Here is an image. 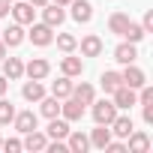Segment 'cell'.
<instances>
[{"mask_svg": "<svg viewBox=\"0 0 153 153\" xmlns=\"http://www.w3.org/2000/svg\"><path fill=\"white\" fill-rule=\"evenodd\" d=\"M90 114H93V120L96 123H111L114 117H117V105L111 102V99H93L90 102Z\"/></svg>", "mask_w": 153, "mask_h": 153, "instance_id": "1", "label": "cell"}, {"mask_svg": "<svg viewBox=\"0 0 153 153\" xmlns=\"http://www.w3.org/2000/svg\"><path fill=\"white\" fill-rule=\"evenodd\" d=\"M27 39L33 42V45H39V48H45V45H51L54 42V27H48L45 21H33L30 24V30H27Z\"/></svg>", "mask_w": 153, "mask_h": 153, "instance_id": "2", "label": "cell"}, {"mask_svg": "<svg viewBox=\"0 0 153 153\" xmlns=\"http://www.w3.org/2000/svg\"><path fill=\"white\" fill-rule=\"evenodd\" d=\"M84 102H78V99H75L72 93L66 96V99H60V117L63 120H69V123H75V120H81L84 117Z\"/></svg>", "mask_w": 153, "mask_h": 153, "instance_id": "3", "label": "cell"}, {"mask_svg": "<svg viewBox=\"0 0 153 153\" xmlns=\"http://www.w3.org/2000/svg\"><path fill=\"white\" fill-rule=\"evenodd\" d=\"M111 102L117 105V111H129L132 105H138V93L126 84H120L117 90H111Z\"/></svg>", "mask_w": 153, "mask_h": 153, "instance_id": "4", "label": "cell"}, {"mask_svg": "<svg viewBox=\"0 0 153 153\" xmlns=\"http://www.w3.org/2000/svg\"><path fill=\"white\" fill-rule=\"evenodd\" d=\"M9 12H12V18L18 24H33V18H36V6H30L27 0H15L9 6Z\"/></svg>", "mask_w": 153, "mask_h": 153, "instance_id": "5", "label": "cell"}, {"mask_svg": "<svg viewBox=\"0 0 153 153\" xmlns=\"http://www.w3.org/2000/svg\"><path fill=\"white\" fill-rule=\"evenodd\" d=\"M42 21L48 24V27H60L63 21H66V6H57V3H48L42 6Z\"/></svg>", "mask_w": 153, "mask_h": 153, "instance_id": "6", "label": "cell"}, {"mask_svg": "<svg viewBox=\"0 0 153 153\" xmlns=\"http://www.w3.org/2000/svg\"><path fill=\"white\" fill-rule=\"evenodd\" d=\"M120 78H123V84H126V87H132V90H138L141 84H147V75H144V69H138L135 63H126V69L120 72Z\"/></svg>", "mask_w": 153, "mask_h": 153, "instance_id": "7", "label": "cell"}, {"mask_svg": "<svg viewBox=\"0 0 153 153\" xmlns=\"http://www.w3.org/2000/svg\"><path fill=\"white\" fill-rule=\"evenodd\" d=\"M66 147H69V153H87V150H90V138H87L81 129H69Z\"/></svg>", "mask_w": 153, "mask_h": 153, "instance_id": "8", "label": "cell"}, {"mask_svg": "<svg viewBox=\"0 0 153 153\" xmlns=\"http://www.w3.org/2000/svg\"><path fill=\"white\" fill-rule=\"evenodd\" d=\"M48 72H51V63H48L45 57H33V60L24 66V75H27V78H36V81L48 78Z\"/></svg>", "mask_w": 153, "mask_h": 153, "instance_id": "9", "label": "cell"}, {"mask_svg": "<svg viewBox=\"0 0 153 153\" xmlns=\"http://www.w3.org/2000/svg\"><path fill=\"white\" fill-rule=\"evenodd\" d=\"M12 126H15V132H30V129H36L39 126V117L33 114V111H15V117H12Z\"/></svg>", "mask_w": 153, "mask_h": 153, "instance_id": "10", "label": "cell"}, {"mask_svg": "<svg viewBox=\"0 0 153 153\" xmlns=\"http://www.w3.org/2000/svg\"><path fill=\"white\" fill-rule=\"evenodd\" d=\"M108 129H111V135H114V138H126V135L135 129V123H132V117H129V114H120V111H117V117L108 123Z\"/></svg>", "mask_w": 153, "mask_h": 153, "instance_id": "11", "label": "cell"}, {"mask_svg": "<svg viewBox=\"0 0 153 153\" xmlns=\"http://www.w3.org/2000/svg\"><path fill=\"white\" fill-rule=\"evenodd\" d=\"M69 9H72V18L78 21V24H90L93 21V6L87 3V0H72Z\"/></svg>", "mask_w": 153, "mask_h": 153, "instance_id": "12", "label": "cell"}, {"mask_svg": "<svg viewBox=\"0 0 153 153\" xmlns=\"http://www.w3.org/2000/svg\"><path fill=\"white\" fill-rule=\"evenodd\" d=\"M24 39H27V33H24V24H18V21L3 30V45H6V48H18Z\"/></svg>", "mask_w": 153, "mask_h": 153, "instance_id": "13", "label": "cell"}, {"mask_svg": "<svg viewBox=\"0 0 153 153\" xmlns=\"http://www.w3.org/2000/svg\"><path fill=\"white\" fill-rule=\"evenodd\" d=\"M126 138H129V144H126V150H129V153H147V150H150V135H147V132L132 129Z\"/></svg>", "mask_w": 153, "mask_h": 153, "instance_id": "14", "label": "cell"}, {"mask_svg": "<svg viewBox=\"0 0 153 153\" xmlns=\"http://www.w3.org/2000/svg\"><path fill=\"white\" fill-rule=\"evenodd\" d=\"M78 48H81V57H99V54H102V39H99L96 33H87V36L78 42Z\"/></svg>", "mask_w": 153, "mask_h": 153, "instance_id": "15", "label": "cell"}, {"mask_svg": "<svg viewBox=\"0 0 153 153\" xmlns=\"http://www.w3.org/2000/svg\"><path fill=\"white\" fill-rule=\"evenodd\" d=\"M45 135L54 138V141H66V135H69V120H63V117H51Z\"/></svg>", "mask_w": 153, "mask_h": 153, "instance_id": "16", "label": "cell"}, {"mask_svg": "<svg viewBox=\"0 0 153 153\" xmlns=\"http://www.w3.org/2000/svg\"><path fill=\"white\" fill-rule=\"evenodd\" d=\"M60 72H63V75H69V78H78V75L84 72V60H81V57L66 54V57L60 60Z\"/></svg>", "mask_w": 153, "mask_h": 153, "instance_id": "17", "label": "cell"}, {"mask_svg": "<svg viewBox=\"0 0 153 153\" xmlns=\"http://www.w3.org/2000/svg\"><path fill=\"white\" fill-rule=\"evenodd\" d=\"M114 60H117V63H123V66H126V63H135V60H138V48H135L132 42H126V39H123V42L114 48Z\"/></svg>", "mask_w": 153, "mask_h": 153, "instance_id": "18", "label": "cell"}, {"mask_svg": "<svg viewBox=\"0 0 153 153\" xmlns=\"http://www.w3.org/2000/svg\"><path fill=\"white\" fill-rule=\"evenodd\" d=\"M0 63H3V75H6L9 81H18L21 75H24V63H21V57H3Z\"/></svg>", "mask_w": 153, "mask_h": 153, "instance_id": "19", "label": "cell"}, {"mask_svg": "<svg viewBox=\"0 0 153 153\" xmlns=\"http://www.w3.org/2000/svg\"><path fill=\"white\" fill-rule=\"evenodd\" d=\"M87 138H90V147L102 150V147H105V144H108V141H111L114 135H111V129H108L105 123H96V129H93V132H90Z\"/></svg>", "mask_w": 153, "mask_h": 153, "instance_id": "20", "label": "cell"}, {"mask_svg": "<svg viewBox=\"0 0 153 153\" xmlns=\"http://www.w3.org/2000/svg\"><path fill=\"white\" fill-rule=\"evenodd\" d=\"M45 144H48V135L45 132H36V129L24 132V141H21L24 150H45Z\"/></svg>", "mask_w": 153, "mask_h": 153, "instance_id": "21", "label": "cell"}, {"mask_svg": "<svg viewBox=\"0 0 153 153\" xmlns=\"http://www.w3.org/2000/svg\"><path fill=\"white\" fill-rule=\"evenodd\" d=\"M21 96H24L27 102H39V99L45 96V87H42V81H36V78L24 81V87H21Z\"/></svg>", "mask_w": 153, "mask_h": 153, "instance_id": "22", "label": "cell"}, {"mask_svg": "<svg viewBox=\"0 0 153 153\" xmlns=\"http://www.w3.org/2000/svg\"><path fill=\"white\" fill-rule=\"evenodd\" d=\"M39 114L48 117V120L51 117H60V99L57 96H42L39 99Z\"/></svg>", "mask_w": 153, "mask_h": 153, "instance_id": "23", "label": "cell"}, {"mask_svg": "<svg viewBox=\"0 0 153 153\" xmlns=\"http://www.w3.org/2000/svg\"><path fill=\"white\" fill-rule=\"evenodd\" d=\"M72 96L78 99V102H84V105H90V102L96 99V90H93V84L81 81V84H72Z\"/></svg>", "mask_w": 153, "mask_h": 153, "instance_id": "24", "label": "cell"}, {"mask_svg": "<svg viewBox=\"0 0 153 153\" xmlns=\"http://www.w3.org/2000/svg\"><path fill=\"white\" fill-rule=\"evenodd\" d=\"M72 93V78L69 75H60V78L51 84V96H57V99H66Z\"/></svg>", "mask_w": 153, "mask_h": 153, "instance_id": "25", "label": "cell"}, {"mask_svg": "<svg viewBox=\"0 0 153 153\" xmlns=\"http://www.w3.org/2000/svg\"><path fill=\"white\" fill-rule=\"evenodd\" d=\"M132 18L126 15V12H114L111 18H108V30L114 33V36H123V30H126V24H129Z\"/></svg>", "mask_w": 153, "mask_h": 153, "instance_id": "26", "label": "cell"}, {"mask_svg": "<svg viewBox=\"0 0 153 153\" xmlns=\"http://www.w3.org/2000/svg\"><path fill=\"white\" fill-rule=\"evenodd\" d=\"M144 36H147V33H144V27H141V24H135V21H129L120 39H126V42H132V45H138V42L144 39Z\"/></svg>", "mask_w": 153, "mask_h": 153, "instance_id": "27", "label": "cell"}, {"mask_svg": "<svg viewBox=\"0 0 153 153\" xmlns=\"http://www.w3.org/2000/svg\"><path fill=\"white\" fill-rule=\"evenodd\" d=\"M102 90L105 93H111V90H117L120 84H123V78H120V72H114V69H108V72H102Z\"/></svg>", "mask_w": 153, "mask_h": 153, "instance_id": "28", "label": "cell"}, {"mask_svg": "<svg viewBox=\"0 0 153 153\" xmlns=\"http://www.w3.org/2000/svg\"><path fill=\"white\" fill-rule=\"evenodd\" d=\"M15 117V105L6 99V96H0V126H9Z\"/></svg>", "mask_w": 153, "mask_h": 153, "instance_id": "29", "label": "cell"}, {"mask_svg": "<svg viewBox=\"0 0 153 153\" xmlns=\"http://www.w3.org/2000/svg\"><path fill=\"white\" fill-rule=\"evenodd\" d=\"M57 48H60L63 54H72L75 48H78V39H75L72 33H57Z\"/></svg>", "mask_w": 153, "mask_h": 153, "instance_id": "30", "label": "cell"}, {"mask_svg": "<svg viewBox=\"0 0 153 153\" xmlns=\"http://www.w3.org/2000/svg\"><path fill=\"white\" fill-rule=\"evenodd\" d=\"M0 147H3L6 153H18V150H24V147H21V138H6Z\"/></svg>", "mask_w": 153, "mask_h": 153, "instance_id": "31", "label": "cell"}, {"mask_svg": "<svg viewBox=\"0 0 153 153\" xmlns=\"http://www.w3.org/2000/svg\"><path fill=\"white\" fill-rule=\"evenodd\" d=\"M102 150H105V153H126V144H123V141H114V138H111V141H108V144H105Z\"/></svg>", "mask_w": 153, "mask_h": 153, "instance_id": "32", "label": "cell"}, {"mask_svg": "<svg viewBox=\"0 0 153 153\" xmlns=\"http://www.w3.org/2000/svg\"><path fill=\"white\" fill-rule=\"evenodd\" d=\"M141 27H144V33H153V9H147V12H144V21H141Z\"/></svg>", "mask_w": 153, "mask_h": 153, "instance_id": "33", "label": "cell"}, {"mask_svg": "<svg viewBox=\"0 0 153 153\" xmlns=\"http://www.w3.org/2000/svg\"><path fill=\"white\" fill-rule=\"evenodd\" d=\"M141 117H144V123H153V102L141 105Z\"/></svg>", "mask_w": 153, "mask_h": 153, "instance_id": "34", "label": "cell"}, {"mask_svg": "<svg viewBox=\"0 0 153 153\" xmlns=\"http://www.w3.org/2000/svg\"><path fill=\"white\" fill-rule=\"evenodd\" d=\"M6 90H9V78L0 72V96H6Z\"/></svg>", "mask_w": 153, "mask_h": 153, "instance_id": "35", "label": "cell"}, {"mask_svg": "<svg viewBox=\"0 0 153 153\" xmlns=\"http://www.w3.org/2000/svg\"><path fill=\"white\" fill-rule=\"evenodd\" d=\"M9 6H12L9 0H0V18H6V15H9Z\"/></svg>", "mask_w": 153, "mask_h": 153, "instance_id": "36", "label": "cell"}, {"mask_svg": "<svg viewBox=\"0 0 153 153\" xmlns=\"http://www.w3.org/2000/svg\"><path fill=\"white\" fill-rule=\"evenodd\" d=\"M27 3H30V6H36V9H42V6L48 3V0H27Z\"/></svg>", "mask_w": 153, "mask_h": 153, "instance_id": "37", "label": "cell"}, {"mask_svg": "<svg viewBox=\"0 0 153 153\" xmlns=\"http://www.w3.org/2000/svg\"><path fill=\"white\" fill-rule=\"evenodd\" d=\"M51 3H57V6H69L72 0H51Z\"/></svg>", "mask_w": 153, "mask_h": 153, "instance_id": "38", "label": "cell"}, {"mask_svg": "<svg viewBox=\"0 0 153 153\" xmlns=\"http://www.w3.org/2000/svg\"><path fill=\"white\" fill-rule=\"evenodd\" d=\"M6 57V45H3V39H0V60Z\"/></svg>", "mask_w": 153, "mask_h": 153, "instance_id": "39", "label": "cell"}, {"mask_svg": "<svg viewBox=\"0 0 153 153\" xmlns=\"http://www.w3.org/2000/svg\"><path fill=\"white\" fill-rule=\"evenodd\" d=\"M9 3H15V0H9Z\"/></svg>", "mask_w": 153, "mask_h": 153, "instance_id": "40", "label": "cell"}, {"mask_svg": "<svg viewBox=\"0 0 153 153\" xmlns=\"http://www.w3.org/2000/svg\"><path fill=\"white\" fill-rule=\"evenodd\" d=\"M0 144H3V138H0Z\"/></svg>", "mask_w": 153, "mask_h": 153, "instance_id": "41", "label": "cell"}]
</instances>
